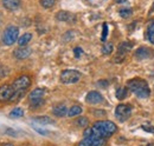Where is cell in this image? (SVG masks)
Returning a JSON list of instances; mask_svg holds the SVG:
<instances>
[{"label":"cell","instance_id":"obj_1","mask_svg":"<svg viewBox=\"0 0 154 146\" xmlns=\"http://www.w3.org/2000/svg\"><path fill=\"white\" fill-rule=\"evenodd\" d=\"M127 87H128V90H131L139 98H147L151 94V89H149L147 81L143 80V79L134 78V79L128 80L127 81Z\"/></svg>","mask_w":154,"mask_h":146},{"label":"cell","instance_id":"obj_2","mask_svg":"<svg viewBox=\"0 0 154 146\" xmlns=\"http://www.w3.org/2000/svg\"><path fill=\"white\" fill-rule=\"evenodd\" d=\"M94 127L98 132V134L103 138L110 137L117 131V126L110 120H100L94 124Z\"/></svg>","mask_w":154,"mask_h":146},{"label":"cell","instance_id":"obj_3","mask_svg":"<svg viewBox=\"0 0 154 146\" xmlns=\"http://www.w3.org/2000/svg\"><path fill=\"white\" fill-rule=\"evenodd\" d=\"M18 34H19V28H18L17 26L11 25V26H8V27L4 31L2 36H1V40H2V42H4L5 45H7V46L13 45V44L18 40Z\"/></svg>","mask_w":154,"mask_h":146},{"label":"cell","instance_id":"obj_4","mask_svg":"<svg viewBox=\"0 0 154 146\" xmlns=\"http://www.w3.org/2000/svg\"><path fill=\"white\" fill-rule=\"evenodd\" d=\"M31 85V78L26 74H23L19 75L13 83H12V89L13 92H18V91H26L29 89V86Z\"/></svg>","mask_w":154,"mask_h":146},{"label":"cell","instance_id":"obj_5","mask_svg":"<svg viewBox=\"0 0 154 146\" xmlns=\"http://www.w3.org/2000/svg\"><path fill=\"white\" fill-rule=\"evenodd\" d=\"M45 93L44 89H35L33 91L29 94V100L31 103V109H37L44 104L43 95Z\"/></svg>","mask_w":154,"mask_h":146},{"label":"cell","instance_id":"obj_6","mask_svg":"<svg viewBox=\"0 0 154 146\" xmlns=\"http://www.w3.org/2000/svg\"><path fill=\"white\" fill-rule=\"evenodd\" d=\"M82 74L75 70H65L60 73V81L63 84H75L81 79Z\"/></svg>","mask_w":154,"mask_h":146},{"label":"cell","instance_id":"obj_7","mask_svg":"<svg viewBox=\"0 0 154 146\" xmlns=\"http://www.w3.org/2000/svg\"><path fill=\"white\" fill-rule=\"evenodd\" d=\"M84 138H89L91 142H93V144L94 146H104L106 145V138H103V137H101V136H98L96 132L94 131V128L93 127H87L84 130Z\"/></svg>","mask_w":154,"mask_h":146},{"label":"cell","instance_id":"obj_8","mask_svg":"<svg viewBox=\"0 0 154 146\" xmlns=\"http://www.w3.org/2000/svg\"><path fill=\"white\" fill-rule=\"evenodd\" d=\"M132 113V106L128 104H120L115 109V115L120 121H126Z\"/></svg>","mask_w":154,"mask_h":146},{"label":"cell","instance_id":"obj_9","mask_svg":"<svg viewBox=\"0 0 154 146\" xmlns=\"http://www.w3.org/2000/svg\"><path fill=\"white\" fill-rule=\"evenodd\" d=\"M13 94V89L8 84H4L0 86V103L10 101L11 97Z\"/></svg>","mask_w":154,"mask_h":146},{"label":"cell","instance_id":"obj_10","mask_svg":"<svg viewBox=\"0 0 154 146\" xmlns=\"http://www.w3.org/2000/svg\"><path fill=\"white\" fill-rule=\"evenodd\" d=\"M32 53V50L30 47H26V46H20L18 48H16L13 51V55L14 58L19 59V60H23V59H26L29 58Z\"/></svg>","mask_w":154,"mask_h":146},{"label":"cell","instance_id":"obj_11","mask_svg":"<svg viewBox=\"0 0 154 146\" xmlns=\"http://www.w3.org/2000/svg\"><path fill=\"white\" fill-rule=\"evenodd\" d=\"M85 100L89 103V104H100L103 101V97L100 92L97 91H90L87 97H85Z\"/></svg>","mask_w":154,"mask_h":146},{"label":"cell","instance_id":"obj_12","mask_svg":"<svg viewBox=\"0 0 154 146\" xmlns=\"http://www.w3.org/2000/svg\"><path fill=\"white\" fill-rule=\"evenodd\" d=\"M153 55V52L147 48V47H139L135 52V58L137 60H145V59H149Z\"/></svg>","mask_w":154,"mask_h":146},{"label":"cell","instance_id":"obj_13","mask_svg":"<svg viewBox=\"0 0 154 146\" xmlns=\"http://www.w3.org/2000/svg\"><path fill=\"white\" fill-rule=\"evenodd\" d=\"M132 48H133V44H132V42H128V41H125V42H122V44L119 45L117 55H120V58L123 59V57L127 54Z\"/></svg>","mask_w":154,"mask_h":146},{"label":"cell","instance_id":"obj_14","mask_svg":"<svg viewBox=\"0 0 154 146\" xmlns=\"http://www.w3.org/2000/svg\"><path fill=\"white\" fill-rule=\"evenodd\" d=\"M56 19L59 21H65V22H69V21H74L75 20V16L68 11H60L56 14Z\"/></svg>","mask_w":154,"mask_h":146},{"label":"cell","instance_id":"obj_15","mask_svg":"<svg viewBox=\"0 0 154 146\" xmlns=\"http://www.w3.org/2000/svg\"><path fill=\"white\" fill-rule=\"evenodd\" d=\"M2 6L8 11H14L20 6V0H1Z\"/></svg>","mask_w":154,"mask_h":146},{"label":"cell","instance_id":"obj_16","mask_svg":"<svg viewBox=\"0 0 154 146\" xmlns=\"http://www.w3.org/2000/svg\"><path fill=\"white\" fill-rule=\"evenodd\" d=\"M52 112L57 117H64V115H68V110H66V106L63 105V104H58L56 105L54 109H52Z\"/></svg>","mask_w":154,"mask_h":146},{"label":"cell","instance_id":"obj_17","mask_svg":"<svg viewBox=\"0 0 154 146\" xmlns=\"http://www.w3.org/2000/svg\"><path fill=\"white\" fill-rule=\"evenodd\" d=\"M35 121H37L42 125H51V124H55V120L51 119L50 117H36L33 118Z\"/></svg>","mask_w":154,"mask_h":146},{"label":"cell","instance_id":"obj_18","mask_svg":"<svg viewBox=\"0 0 154 146\" xmlns=\"http://www.w3.org/2000/svg\"><path fill=\"white\" fill-rule=\"evenodd\" d=\"M31 39H32V34L31 33H25V34H23L18 39V44H19L20 46H25V45H27L31 41Z\"/></svg>","mask_w":154,"mask_h":146},{"label":"cell","instance_id":"obj_19","mask_svg":"<svg viewBox=\"0 0 154 146\" xmlns=\"http://www.w3.org/2000/svg\"><path fill=\"white\" fill-rule=\"evenodd\" d=\"M127 94H128V87H119L117 90H116V98L119 99V100H122V99H125L126 97H127Z\"/></svg>","mask_w":154,"mask_h":146},{"label":"cell","instance_id":"obj_20","mask_svg":"<svg viewBox=\"0 0 154 146\" xmlns=\"http://www.w3.org/2000/svg\"><path fill=\"white\" fill-rule=\"evenodd\" d=\"M82 113V107L78 106V105H74L71 109L68 111V115L69 117H76V115H79Z\"/></svg>","mask_w":154,"mask_h":146},{"label":"cell","instance_id":"obj_21","mask_svg":"<svg viewBox=\"0 0 154 146\" xmlns=\"http://www.w3.org/2000/svg\"><path fill=\"white\" fill-rule=\"evenodd\" d=\"M75 124H76L78 127H85V126H88L89 120L85 117H79V118H77L76 120H75Z\"/></svg>","mask_w":154,"mask_h":146},{"label":"cell","instance_id":"obj_22","mask_svg":"<svg viewBox=\"0 0 154 146\" xmlns=\"http://www.w3.org/2000/svg\"><path fill=\"white\" fill-rule=\"evenodd\" d=\"M24 115V111L20 107H16L14 110H12L10 112V118H20Z\"/></svg>","mask_w":154,"mask_h":146},{"label":"cell","instance_id":"obj_23","mask_svg":"<svg viewBox=\"0 0 154 146\" xmlns=\"http://www.w3.org/2000/svg\"><path fill=\"white\" fill-rule=\"evenodd\" d=\"M56 4V0H40V5L44 8H51Z\"/></svg>","mask_w":154,"mask_h":146},{"label":"cell","instance_id":"obj_24","mask_svg":"<svg viewBox=\"0 0 154 146\" xmlns=\"http://www.w3.org/2000/svg\"><path fill=\"white\" fill-rule=\"evenodd\" d=\"M147 36H148V40L154 45V22H152L148 27V31H147Z\"/></svg>","mask_w":154,"mask_h":146},{"label":"cell","instance_id":"obj_25","mask_svg":"<svg viewBox=\"0 0 154 146\" xmlns=\"http://www.w3.org/2000/svg\"><path fill=\"white\" fill-rule=\"evenodd\" d=\"M112 52H113V44L108 42V44H106V45L102 47V53H103V54H110Z\"/></svg>","mask_w":154,"mask_h":146},{"label":"cell","instance_id":"obj_26","mask_svg":"<svg viewBox=\"0 0 154 146\" xmlns=\"http://www.w3.org/2000/svg\"><path fill=\"white\" fill-rule=\"evenodd\" d=\"M132 10L131 8H122V10H120V16L122 17V18H129L131 16H132Z\"/></svg>","mask_w":154,"mask_h":146},{"label":"cell","instance_id":"obj_27","mask_svg":"<svg viewBox=\"0 0 154 146\" xmlns=\"http://www.w3.org/2000/svg\"><path fill=\"white\" fill-rule=\"evenodd\" d=\"M78 146H94V144L89 138H84L83 140H81L78 143Z\"/></svg>","mask_w":154,"mask_h":146},{"label":"cell","instance_id":"obj_28","mask_svg":"<svg viewBox=\"0 0 154 146\" xmlns=\"http://www.w3.org/2000/svg\"><path fill=\"white\" fill-rule=\"evenodd\" d=\"M107 34H108V25L107 24H103V32H102V36H101V40L102 41H106Z\"/></svg>","mask_w":154,"mask_h":146},{"label":"cell","instance_id":"obj_29","mask_svg":"<svg viewBox=\"0 0 154 146\" xmlns=\"http://www.w3.org/2000/svg\"><path fill=\"white\" fill-rule=\"evenodd\" d=\"M74 53H75V57H76V58H79L81 54L83 53V50H82L81 47H75V48H74Z\"/></svg>","mask_w":154,"mask_h":146},{"label":"cell","instance_id":"obj_30","mask_svg":"<svg viewBox=\"0 0 154 146\" xmlns=\"http://www.w3.org/2000/svg\"><path fill=\"white\" fill-rule=\"evenodd\" d=\"M142 130L146 131V132H151V133H154V126H151V125H143L142 126Z\"/></svg>","mask_w":154,"mask_h":146},{"label":"cell","instance_id":"obj_31","mask_svg":"<svg viewBox=\"0 0 154 146\" xmlns=\"http://www.w3.org/2000/svg\"><path fill=\"white\" fill-rule=\"evenodd\" d=\"M93 113H95L94 115H96V117L106 115V111H103V110H95V111H93Z\"/></svg>","mask_w":154,"mask_h":146},{"label":"cell","instance_id":"obj_32","mask_svg":"<svg viewBox=\"0 0 154 146\" xmlns=\"http://www.w3.org/2000/svg\"><path fill=\"white\" fill-rule=\"evenodd\" d=\"M97 85L100 86V87H107L108 86V81L107 80H100V81H97Z\"/></svg>","mask_w":154,"mask_h":146},{"label":"cell","instance_id":"obj_33","mask_svg":"<svg viewBox=\"0 0 154 146\" xmlns=\"http://www.w3.org/2000/svg\"><path fill=\"white\" fill-rule=\"evenodd\" d=\"M37 132H38L39 134H43V136H46V134H49V131H46V130H42V128L39 127H33Z\"/></svg>","mask_w":154,"mask_h":146},{"label":"cell","instance_id":"obj_34","mask_svg":"<svg viewBox=\"0 0 154 146\" xmlns=\"http://www.w3.org/2000/svg\"><path fill=\"white\" fill-rule=\"evenodd\" d=\"M7 74V69L6 67H4V70L0 67V78H2V77H5Z\"/></svg>","mask_w":154,"mask_h":146},{"label":"cell","instance_id":"obj_35","mask_svg":"<svg viewBox=\"0 0 154 146\" xmlns=\"http://www.w3.org/2000/svg\"><path fill=\"white\" fill-rule=\"evenodd\" d=\"M6 132H7L8 134H11V136H16V132H14L13 130H11V128H7V130H6Z\"/></svg>","mask_w":154,"mask_h":146},{"label":"cell","instance_id":"obj_36","mask_svg":"<svg viewBox=\"0 0 154 146\" xmlns=\"http://www.w3.org/2000/svg\"><path fill=\"white\" fill-rule=\"evenodd\" d=\"M117 4H123V2H126L127 0H115Z\"/></svg>","mask_w":154,"mask_h":146},{"label":"cell","instance_id":"obj_37","mask_svg":"<svg viewBox=\"0 0 154 146\" xmlns=\"http://www.w3.org/2000/svg\"><path fill=\"white\" fill-rule=\"evenodd\" d=\"M1 146H13V144H11V143H6V144H1Z\"/></svg>","mask_w":154,"mask_h":146},{"label":"cell","instance_id":"obj_38","mask_svg":"<svg viewBox=\"0 0 154 146\" xmlns=\"http://www.w3.org/2000/svg\"><path fill=\"white\" fill-rule=\"evenodd\" d=\"M152 11H154V2H153V5H152Z\"/></svg>","mask_w":154,"mask_h":146}]
</instances>
